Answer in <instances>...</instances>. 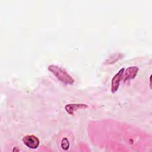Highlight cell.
<instances>
[{
	"mask_svg": "<svg viewBox=\"0 0 152 152\" xmlns=\"http://www.w3.org/2000/svg\"><path fill=\"white\" fill-rule=\"evenodd\" d=\"M122 55L121 53H115L109 57V58L105 61V64H111L113 62H116L119 59V57H122Z\"/></svg>",
	"mask_w": 152,
	"mask_h": 152,
	"instance_id": "cell-6",
	"label": "cell"
},
{
	"mask_svg": "<svg viewBox=\"0 0 152 152\" xmlns=\"http://www.w3.org/2000/svg\"><path fill=\"white\" fill-rule=\"evenodd\" d=\"M23 143L29 148L36 149L37 148L40 143L39 138L34 135H25L22 140Z\"/></svg>",
	"mask_w": 152,
	"mask_h": 152,
	"instance_id": "cell-2",
	"label": "cell"
},
{
	"mask_svg": "<svg viewBox=\"0 0 152 152\" xmlns=\"http://www.w3.org/2000/svg\"><path fill=\"white\" fill-rule=\"evenodd\" d=\"M138 71V68L137 66H131V67L127 68L125 71L124 70L122 79H123L124 81H126L128 80L134 78Z\"/></svg>",
	"mask_w": 152,
	"mask_h": 152,
	"instance_id": "cell-4",
	"label": "cell"
},
{
	"mask_svg": "<svg viewBox=\"0 0 152 152\" xmlns=\"http://www.w3.org/2000/svg\"><path fill=\"white\" fill-rule=\"evenodd\" d=\"M88 107V105L86 104H68L65 106V109L69 115H73L75 110L86 109Z\"/></svg>",
	"mask_w": 152,
	"mask_h": 152,
	"instance_id": "cell-5",
	"label": "cell"
},
{
	"mask_svg": "<svg viewBox=\"0 0 152 152\" xmlns=\"http://www.w3.org/2000/svg\"><path fill=\"white\" fill-rule=\"evenodd\" d=\"M69 141L66 138H64L62 140L61 147L64 150H68L69 148Z\"/></svg>",
	"mask_w": 152,
	"mask_h": 152,
	"instance_id": "cell-7",
	"label": "cell"
},
{
	"mask_svg": "<svg viewBox=\"0 0 152 152\" xmlns=\"http://www.w3.org/2000/svg\"><path fill=\"white\" fill-rule=\"evenodd\" d=\"M48 70L60 81L66 84L71 85L74 83V79L63 68L55 65H50L48 66Z\"/></svg>",
	"mask_w": 152,
	"mask_h": 152,
	"instance_id": "cell-1",
	"label": "cell"
},
{
	"mask_svg": "<svg viewBox=\"0 0 152 152\" xmlns=\"http://www.w3.org/2000/svg\"><path fill=\"white\" fill-rule=\"evenodd\" d=\"M124 70L125 69L124 68H121L112 78L111 83V90L112 93H115L118 90Z\"/></svg>",
	"mask_w": 152,
	"mask_h": 152,
	"instance_id": "cell-3",
	"label": "cell"
}]
</instances>
